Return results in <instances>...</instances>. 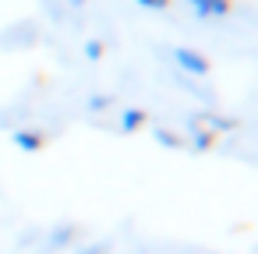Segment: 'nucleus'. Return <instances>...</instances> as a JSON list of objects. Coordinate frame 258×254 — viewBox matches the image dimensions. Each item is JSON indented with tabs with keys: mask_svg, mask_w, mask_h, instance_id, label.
<instances>
[{
	"mask_svg": "<svg viewBox=\"0 0 258 254\" xmlns=\"http://www.w3.org/2000/svg\"><path fill=\"white\" fill-rule=\"evenodd\" d=\"M173 60H177L187 74H205V71H209V60H205L202 53L187 50V46H177V50H173Z\"/></svg>",
	"mask_w": 258,
	"mask_h": 254,
	"instance_id": "1",
	"label": "nucleus"
},
{
	"mask_svg": "<svg viewBox=\"0 0 258 254\" xmlns=\"http://www.w3.org/2000/svg\"><path fill=\"white\" fill-rule=\"evenodd\" d=\"M187 4L195 8V15H202V18H223V15H230V0H187Z\"/></svg>",
	"mask_w": 258,
	"mask_h": 254,
	"instance_id": "2",
	"label": "nucleus"
},
{
	"mask_svg": "<svg viewBox=\"0 0 258 254\" xmlns=\"http://www.w3.org/2000/svg\"><path fill=\"white\" fill-rule=\"evenodd\" d=\"M15 145H18L22 152H39V148H43V134H39V131H18V134H15Z\"/></svg>",
	"mask_w": 258,
	"mask_h": 254,
	"instance_id": "3",
	"label": "nucleus"
},
{
	"mask_svg": "<svg viewBox=\"0 0 258 254\" xmlns=\"http://www.w3.org/2000/svg\"><path fill=\"white\" fill-rule=\"evenodd\" d=\"M142 124H145V113H142V110H127V113H124V120H120V127H124V131H138Z\"/></svg>",
	"mask_w": 258,
	"mask_h": 254,
	"instance_id": "4",
	"label": "nucleus"
},
{
	"mask_svg": "<svg viewBox=\"0 0 258 254\" xmlns=\"http://www.w3.org/2000/svg\"><path fill=\"white\" fill-rule=\"evenodd\" d=\"M85 57L99 60V57H103V43H96V39H92V43H85Z\"/></svg>",
	"mask_w": 258,
	"mask_h": 254,
	"instance_id": "5",
	"label": "nucleus"
},
{
	"mask_svg": "<svg viewBox=\"0 0 258 254\" xmlns=\"http://www.w3.org/2000/svg\"><path fill=\"white\" fill-rule=\"evenodd\" d=\"M135 4H142V8H149V11H163L170 0H135Z\"/></svg>",
	"mask_w": 258,
	"mask_h": 254,
	"instance_id": "6",
	"label": "nucleus"
},
{
	"mask_svg": "<svg viewBox=\"0 0 258 254\" xmlns=\"http://www.w3.org/2000/svg\"><path fill=\"white\" fill-rule=\"evenodd\" d=\"M71 4H75V8H82V4H85V0H71Z\"/></svg>",
	"mask_w": 258,
	"mask_h": 254,
	"instance_id": "7",
	"label": "nucleus"
}]
</instances>
